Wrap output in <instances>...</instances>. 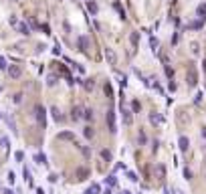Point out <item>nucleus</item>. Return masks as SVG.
Instances as JSON below:
<instances>
[{"label":"nucleus","mask_w":206,"mask_h":194,"mask_svg":"<svg viewBox=\"0 0 206 194\" xmlns=\"http://www.w3.org/2000/svg\"><path fill=\"white\" fill-rule=\"evenodd\" d=\"M34 113H37V121H38V126L45 130V121H47V111H45V107L37 105L34 107Z\"/></svg>","instance_id":"obj_1"},{"label":"nucleus","mask_w":206,"mask_h":194,"mask_svg":"<svg viewBox=\"0 0 206 194\" xmlns=\"http://www.w3.org/2000/svg\"><path fill=\"white\" fill-rule=\"evenodd\" d=\"M8 75L12 79H18L20 75H22V69H20L18 65H10V67H8Z\"/></svg>","instance_id":"obj_2"},{"label":"nucleus","mask_w":206,"mask_h":194,"mask_svg":"<svg viewBox=\"0 0 206 194\" xmlns=\"http://www.w3.org/2000/svg\"><path fill=\"white\" fill-rule=\"evenodd\" d=\"M107 123H109V131H111V134H115V111H113V109L107 111Z\"/></svg>","instance_id":"obj_3"},{"label":"nucleus","mask_w":206,"mask_h":194,"mask_svg":"<svg viewBox=\"0 0 206 194\" xmlns=\"http://www.w3.org/2000/svg\"><path fill=\"white\" fill-rule=\"evenodd\" d=\"M83 117V107H79V105H75L73 107V111H71V119H81Z\"/></svg>","instance_id":"obj_4"},{"label":"nucleus","mask_w":206,"mask_h":194,"mask_svg":"<svg viewBox=\"0 0 206 194\" xmlns=\"http://www.w3.org/2000/svg\"><path fill=\"white\" fill-rule=\"evenodd\" d=\"M77 45H79V51H87L89 39H87V37H79V39H77Z\"/></svg>","instance_id":"obj_5"},{"label":"nucleus","mask_w":206,"mask_h":194,"mask_svg":"<svg viewBox=\"0 0 206 194\" xmlns=\"http://www.w3.org/2000/svg\"><path fill=\"white\" fill-rule=\"evenodd\" d=\"M59 140H63V142H75V136H73L71 131H61V134H59Z\"/></svg>","instance_id":"obj_6"},{"label":"nucleus","mask_w":206,"mask_h":194,"mask_svg":"<svg viewBox=\"0 0 206 194\" xmlns=\"http://www.w3.org/2000/svg\"><path fill=\"white\" fill-rule=\"evenodd\" d=\"M105 57H107V61H109V65L117 63V57H115V53L111 51V49H105Z\"/></svg>","instance_id":"obj_7"},{"label":"nucleus","mask_w":206,"mask_h":194,"mask_svg":"<svg viewBox=\"0 0 206 194\" xmlns=\"http://www.w3.org/2000/svg\"><path fill=\"white\" fill-rule=\"evenodd\" d=\"M51 113H53V117H55V121H57V123L65 119V117L61 115V111H59V107H51Z\"/></svg>","instance_id":"obj_8"},{"label":"nucleus","mask_w":206,"mask_h":194,"mask_svg":"<svg viewBox=\"0 0 206 194\" xmlns=\"http://www.w3.org/2000/svg\"><path fill=\"white\" fill-rule=\"evenodd\" d=\"M188 144H190V142H188V138H186V136L180 138V150H182V152H186V150H188Z\"/></svg>","instance_id":"obj_9"},{"label":"nucleus","mask_w":206,"mask_h":194,"mask_svg":"<svg viewBox=\"0 0 206 194\" xmlns=\"http://www.w3.org/2000/svg\"><path fill=\"white\" fill-rule=\"evenodd\" d=\"M85 194H99V184H91L85 190Z\"/></svg>","instance_id":"obj_10"},{"label":"nucleus","mask_w":206,"mask_h":194,"mask_svg":"<svg viewBox=\"0 0 206 194\" xmlns=\"http://www.w3.org/2000/svg\"><path fill=\"white\" fill-rule=\"evenodd\" d=\"M87 8H89V12H91V14H97V10H99L93 0H89V2H87Z\"/></svg>","instance_id":"obj_11"},{"label":"nucleus","mask_w":206,"mask_h":194,"mask_svg":"<svg viewBox=\"0 0 206 194\" xmlns=\"http://www.w3.org/2000/svg\"><path fill=\"white\" fill-rule=\"evenodd\" d=\"M34 162H37V164H47V158H45V154H37L34 156Z\"/></svg>","instance_id":"obj_12"},{"label":"nucleus","mask_w":206,"mask_h":194,"mask_svg":"<svg viewBox=\"0 0 206 194\" xmlns=\"http://www.w3.org/2000/svg\"><path fill=\"white\" fill-rule=\"evenodd\" d=\"M202 24H204V18H198L190 24V29H202Z\"/></svg>","instance_id":"obj_13"},{"label":"nucleus","mask_w":206,"mask_h":194,"mask_svg":"<svg viewBox=\"0 0 206 194\" xmlns=\"http://www.w3.org/2000/svg\"><path fill=\"white\" fill-rule=\"evenodd\" d=\"M150 121L156 126V123H160V121H162V115H158V113H152V115H150Z\"/></svg>","instance_id":"obj_14"},{"label":"nucleus","mask_w":206,"mask_h":194,"mask_svg":"<svg viewBox=\"0 0 206 194\" xmlns=\"http://www.w3.org/2000/svg\"><path fill=\"white\" fill-rule=\"evenodd\" d=\"M123 121H125V126H130V123H131V115H130L127 109H123Z\"/></svg>","instance_id":"obj_15"},{"label":"nucleus","mask_w":206,"mask_h":194,"mask_svg":"<svg viewBox=\"0 0 206 194\" xmlns=\"http://www.w3.org/2000/svg\"><path fill=\"white\" fill-rule=\"evenodd\" d=\"M198 14H200V18H206V4L198 6Z\"/></svg>","instance_id":"obj_16"},{"label":"nucleus","mask_w":206,"mask_h":194,"mask_svg":"<svg viewBox=\"0 0 206 194\" xmlns=\"http://www.w3.org/2000/svg\"><path fill=\"white\" fill-rule=\"evenodd\" d=\"M18 30H20V34H30V29L26 26V24H20V26H18Z\"/></svg>","instance_id":"obj_17"},{"label":"nucleus","mask_w":206,"mask_h":194,"mask_svg":"<svg viewBox=\"0 0 206 194\" xmlns=\"http://www.w3.org/2000/svg\"><path fill=\"white\" fill-rule=\"evenodd\" d=\"M130 39H131V43H134V47H138V43H139V34H138V33H131Z\"/></svg>","instance_id":"obj_18"},{"label":"nucleus","mask_w":206,"mask_h":194,"mask_svg":"<svg viewBox=\"0 0 206 194\" xmlns=\"http://www.w3.org/2000/svg\"><path fill=\"white\" fill-rule=\"evenodd\" d=\"M83 117L91 121V119H93V109H85V113H83Z\"/></svg>","instance_id":"obj_19"},{"label":"nucleus","mask_w":206,"mask_h":194,"mask_svg":"<svg viewBox=\"0 0 206 194\" xmlns=\"http://www.w3.org/2000/svg\"><path fill=\"white\" fill-rule=\"evenodd\" d=\"M93 85H95V83H93V79H87V81H85V89H87V91H91Z\"/></svg>","instance_id":"obj_20"},{"label":"nucleus","mask_w":206,"mask_h":194,"mask_svg":"<svg viewBox=\"0 0 206 194\" xmlns=\"http://www.w3.org/2000/svg\"><path fill=\"white\" fill-rule=\"evenodd\" d=\"M101 158H103V160H107V162H111V154H109L107 150H103V152H101Z\"/></svg>","instance_id":"obj_21"},{"label":"nucleus","mask_w":206,"mask_h":194,"mask_svg":"<svg viewBox=\"0 0 206 194\" xmlns=\"http://www.w3.org/2000/svg\"><path fill=\"white\" fill-rule=\"evenodd\" d=\"M83 134H85V138H93V127H85Z\"/></svg>","instance_id":"obj_22"},{"label":"nucleus","mask_w":206,"mask_h":194,"mask_svg":"<svg viewBox=\"0 0 206 194\" xmlns=\"http://www.w3.org/2000/svg\"><path fill=\"white\" fill-rule=\"evenodd\" d=\"M107 184H109V186H115V184H117V178H115V176H109V178H107Z\"/></svg>","instance_id":"obj_23"},{"label":"nucleus","mask_w":206,"mask_h":194,"mask_svg":"<svg viewBox=\"0 0 206 194\" xmlns=\"http://www.w3.org/2000/svg\"><path fill=\"white\" fill-rule=\"evenodd\" d=\"M22 174H24V178H26V182L30 184V182H33V178H30V172H29L26 168H24V172H22Z\"/></svg>","instance_id":"obj_24"},{"label":"nucleus","mask_w":206,"mask_h":194,"mask_svg":"<svg viewBox=\"0 0 206 194\" xmlns=\"http://www.w3.org/2000/svg\"><path fill=\"white\" fill-rule=\"evenodd\" d=\"M89 174V172H87V170H79V178L77 180H85V176Z\"/></svg>","instance_id":"obj_25"},{"label":"nucleus","mask_w":206,"mask_h":194,"mask_svg":"<svg viewBox=\"0 0 206 194\" xmlns=\"http://www.w3.org/2000/svg\"><path fill=\"white\" fill-rule=\"evenodd\" d=\"M127 178H130L131 182H138V176H135L134 172H127Z\"/></svg>","instance_id":"obj_26"},{"label":"nucleus","mask_w":206,"mask_h":194,"mask_svg":"<svg viewBox=\"0 0 206 194\" xmlns=\"http://www.w3.org/2000/svg\"><path fill=\"white\" fill-rule=\"evenodd\" d=\"M55 83H57V77H55V75H51V77H49V85H51V87H53Z\"/></svg>","instance_id":"obj_27"},{"label":"nucleus","mask_w":206,"mask_h":194,"mask_svg":"<svg viewBox=\"0 0 206 194\" xmlns=\"http://www.w3.org/2000/svg\"><path fill=\"white\" fill-rule=\"evenodd\" d=\"M150 43H152L154 51H156V49H158V39H154V37H152V39H150Z\"/></svg>","instance_id":"obj_28"},{"label":"nucleus","mask_w":206,"mask_h":194,"mask_svg":"<svg viewBox=\"0 0 206 194\" xmlns=\"http://www.w3.org/2000/svg\"><path fill=\"white\" fill-rule=\"evenodd\" d=\"M14 158H16V160H22V158H24V154H22V152H16V154H14Z\"/></svg>","instance_id":"obj_29"},{"label":"nucleus","mask_w":206,"mask_h":194,"mask_svg":"<svg viewBox=\"0 0 206 194\" xmlns=\"http://www.w3.org/2000/svg\"><path fill=\"white\" fill-rule=\"evenodd\" d=\"M20 99H22V95H20V93H16V95H14V103H20Z\"/></svg>","instance_id":"obj_30"},{"label":"nucleus","mask_w":206,"mask_h":194,"mask_svg":"<svg viewBox=\"0 0 206 194\" xmlns=\"http://www.w3.org/2000/svg\"><path fill=\"white\" fill-rule=\"evenodd\" d=\"M184 176H186V178L190 180V178H192V172H190V170H184Z\"/></svg>","instance_id":"obj_31"},{"label":"nucleus","mask_w":206,"mask_h":194,"mask_svg":"<svg viewBox=\"0 0 206 194\" xmlns=\"http://www.w3.org/2000/svg\"><path fill=\"white\" fill-rule=\"evenodd\" d=\"M4 67H6V61H4L2 57H0V69H4Z\"/></svg>","instance_id":"obj_32"},{"label":"nucleus","mask_w":206,"mask_h":194,"mask_svg":"<svg viewBox=\"0 0 206 194\" xmlns=\"http://www.w3.org/2000/svg\"><path fill=\"white\" fill-rule=\"evenodd\" d=\"M4 194H14V192H12V190H4Z\"/></svg>","instance_id":"obj_33"},{"label":"nucleus","mask_w":206,"mask_h":194,"mask_svg":"<svg viewBox=\"0 0 206 194\" xmlns=\"http://www.w3.org/2000/svg\"><path fill=\"white\" fill-rule=\"evenodd\" d=\"M103 194H111V190H105V192H103Z\"/></svg>","instance_id":"obj_34"},{"label":"nucleus","mask_w":206,"mask_h":194,"mask_svg":"<svg viewBox=\"0 0 206 194\" xmlns=\"http://www.w3.org/2000/svg\"><path fill=\"white\" fill-rule=\"evenodd\" d=\"M85 2H89V0H85Z\"/></svg>","instance_id":"obj_35"}]
</instances>
